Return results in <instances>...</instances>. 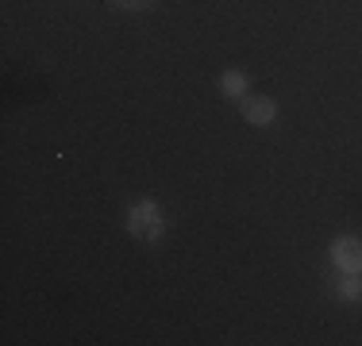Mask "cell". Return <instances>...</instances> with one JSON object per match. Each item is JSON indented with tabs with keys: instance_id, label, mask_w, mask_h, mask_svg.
<instances>
[{
	"instance_id": "8992f818",
	"label": "cell",
	"mask_w": 362,
	"mask_h": 346,
	"mask_svg": "<svg viewBox=\"0 0 362 346\" xmlns=\"http://www.w3.org/2000/svg\"><path fill=\"white\" fill-rule=\"evenodd\" d=\"M119 8H132V12H143V8H151L154 0H116Z\"/></svg>"
},
{
	"instance_id": "6da1fadb",
	"label": "cell",
	"mask_w": 362,
	"mask_h": 346,
	"mask_svg": "<svg viewBox=\"0 0 362 346\" xmlns=\"http://www.w3.org/2000/svg\"><path fill=\"white\" fill-rule=\"evenodd\" d=\"M127 231H132L139 242H146V246L162 242V235H166V223H162V215H158V204H154V201L135 204L132 215H127Z\"/></svg>"
},
{
	"instance_id": "7a4b0ae2",
	"label": "cell",
	"mask_w": 362,
	"mask_h": 346,
	"mask_svg": "<svg viewBox=\"0 0 362 346\" xmlns=\"http://www.w3.org/2000/svg\"><path fill=\"white\" fill-rule=\"evenodd\" d=\"M332 258H335V266H339L343 273H362V242L358 239H351V235L335 239L332 242Z\"/></svg>"
},
{
	"instance_id": "3957f363",
	"label": "cell",
	"mask_w": 362,
	"mask_h": 346,
	"mask_svg": "<svg viewBox=\"0 0 362 346\" xmlns=\"http://www.w3.org/2000/svg\"><path fill=\"white\" fill-rule=\"evenodd\" d=\"M243 116H247V124H255V127H270L274 116H278V104L266 100V97H247L243 100Z\"/></svg>"
},
{
	"instance_id": "5b68a950",
	"label": "cell",
	"mask_w": 362,
	"mask_h": 346,
	"mask_svg": "<svg viewBox=\"0 0 362 346\" xmlns=\"http://www.w3.org/2000/svg\"><path fill=\"white\" fill-rule=\"evenodd\" d=\"M339 297H343V300H358V297H362V277H358V273H347V277L339 281Z\"/></svg>"
},
{
	"instance_id": "277c9868",
	"label": "cell",
	"mask_w": 362,
	"mask_h": 346,
	"mask_svg": "<svg viewBox=\"0 0 362 346\" xmlns=\"http://www.w3.org/2000/svg\"><path fill=\"white\" fill-rule=\"evenodd\" d=\"M220 89H223V97L239 100V97L247 93V77H243V73H235V69H228V73L220 77Z\"/></svg>"
}]
</instances>
